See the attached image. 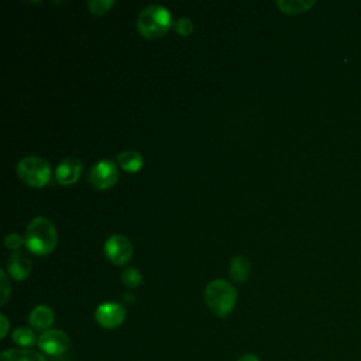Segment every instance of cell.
<instances>
[{"instance_id": "cell-9", "label": "cell", "mask_w": 361, "mask_h": 361, "mask_svg": "<svg viewBox=\"0 0 361 361\" xmlns=\"http://www.w3.org/2000/svg\"><path fill=\"white\" fill-rule=\"evenodd\" d=\"M80 171H82V162L78 158L68 157L58 164L55 169V179L61 185H71L76 182V179L80 175Z\"/></svg>"}, {"instance_id": "cell-16", "label": "cell", "mask_w": 361, "mask_h": 361, "mask_svg": "<svg viewBox=\"0 0 361 361\" xmlns=\"http://www.w3.org/2000/svg\"><path fill=\"white\" fill-rule=\"evenodd\" d=\"M13 341L18 344L21 348H28L35 343V334L31 329L18 327L13 331Z\"/></svg>"}, {"instance_id": "cell-6", "label": "cell", "mask_w": 361, "mask_h": 361, "mask_svg": "<svg viewBox=\"0 0 361 361\" xmlns=\"http://www.w3.org/2000/svg\"><path fill=\"white\" fill-rule=\"evenodd\" d=\"M38 347L51 357H59L69 348V337L62 330H47L38 337Z\"/></svg>"}, {"instance_id": "cell-23", "label": "cell", "mask_w": 361, "mask_h": 361, "mask_svg": "<svg viewBox=\"0 0 361 361\" xmlns=\"http://www.w3.org/2000/svg\"><path fill=\"white\" fill-rule=\"evenodd\" d=\"M237 361H259V360H258L257 355H254V354H244V355H241Z\"/></svg>"}, {"instance_id": "cell-22", "label": "cell", "mask_w": 361, "mask_h": 361, "mask_svg": "<svg viewBox=\"0 0 361 361\" xmlns=\"http://www.w3.org/2000/svg\"><path fill=\"white\" fill-rule=\"evenodd\" d=\"M0 323H1V333H0V337L4 338L6 334H7V330H8V322L6 319L4 314H0Z\"/></svg>"}, {"instance_id": "cell-4", "label": "cell", "mask_w": 361, "mask_h": 361, "mask_svg": "<svg viewBox=\"0 0 361 361\" xmlns=\"http://www.w3.org/2000/svg\"><path fill=\"white\" fill-rule=\"evenodd\" d=\"M17 173L27 185L39 188L49 180L51 168L44 158L38 155H28L20 159Z\"/></svg>"}, {"instance_id": "cell-2", "label": "cell", "mask_w": 361, "mask_h": 361, "mask_svg": "<svg viewBox=\"0 0 361 361\" xmlns=\"http://www.w3.org/2000/svg\"><path fill=\"white\" fill-rule=\"evenodd\" d=\"M204 300L207 307L219 317L227 316L237 300L235 288L224 279H214L209 282L204 289Z\"/></svg>"}, {"instance_id": "cell-11", "label": "cell", "mask_w": 361, "mask_h": 361, "mask_svg": "<svg viewBox=\"0 0 361 361\" xmlns=\"http://www.w3.org/2000/svg\"><path fill=\"white\" fill-rule=\"evenodd\" d=\"M28 322H30L31 327H34L35 330H39V331L44 333L54 323V312L47 305H38V306H35L31 310Z\"/></svg>"}, {"instance_id": "cell-5", "label": "cell", "mask_w": 361, "mask_h": 361, "mask_svg": "<svg viewBox=\"0 0 361 361\" xmlns=\"http://www.w3.org/2000/svg\"><path fill=\"white\" fill-rule=\"evenodd\" d=\"M118 178L117 166L110 159H103L94 164L89 172V183L96 189H107L116 183Z\"/></svg>"}, {"instance_id": "cell-8", "label": "cell", "mask_w": 361, "mask_h": 361, "mask_svg": "<svg viewBox=\"0 0 361 361\" xmlns=\"http://www.w3.org/2000/svg\"><path fill=\"white\" fill-rule=\"evenodd\" d=\"M94 317L97 323L104 329H114L120 326L126 319V310L120 303L104 302L97 306Z\"/></svg>"}, {"instance_id": "cell-15", "label": "cell", "mask_w": 361, "mask_h": 361, "mask_svg": "<svg viewBox=\"0 0 361 361\" xmlns=\"http://www.w3.org/2000/svg\"><path fill=\"white\" fill-rule=\"evenodd\" d=\"M314 4L313 0H278L276 6L288 14H298L309 10Z\"/></svg>"}, {"instance_id": "cell-7", "label": "cell", "mask_w": 361, "mask_h": 361, "mask_svg": "<svg viewBox=\"0 0 361 361\" xmlns=\"http://www.w3.org/2000/svg\"><path fill=\"white\" fill-rule=\"evenodd\" d=\"M106 257L114 264H124L133 255V247L127 237L121 234H111L104 243Z\"/></svg>"}, {"instance_id": "cell-21", "label": "cell", "mask_w": 361, "mask_h": 361, "mask_svg": "<svg viewBox=\"0 0 361 361\" xmlns=\"http://www.w3.org/2000/svg\"><path fill=\"white\" fill-rule=\"evenodd\" d=\"M0 279H1V282H0V286H1V300H0V303L4 305V302L7 300V296L10 293V285H8V281H7V275L3 269H0Z\"/></svg>"}, {"instance_id": "cell-19", "label": "cell", "mask_w": 361, "mask_h": 361, "mask_svg": "<svg viewBox=\"0 0 361 361\" xmlns=\"http://www.w3.org/2000/svg\"><path fill=\"white\" fill-rule=\"evenodd\" d=\"M175 31L180 35H189L193 31V23L188 17H180L173 23Z\"/></svg>"}, {"instance_id": "cell-20", "label": "cell", "mask_w": 361, "mask_h": 361, "mask_svg": "<svg viewBox=\"0 0 361 361\" xmlns=\"http://www.w3.org/2000/svg\"><path fill=\"white\" fill-rule=\"evenodd\" d=\"M4 244L7 248L17 251V248H20L24 244V238H21V235L17 233H10L4 237Z\"/></svg>"}, {"instance_id": "cell-1", "label": "cell", "mask_w": 361, "mask_h": 361, "mask_svg": "<svg viewBox=\"0 0 361 361\" xmlns=\"http://www.w3.org/2000/svg\"><path fill=\"white\" fill-rule=\"evenodd\" d=\"M24 244L31 252L38 255L51 252L56 244V230L54 224L42 216L32 219L25 228Z\"/></svg>"}, {"instance_id": "cell-14", "label": "cell", "mask_w": 361, "mask_h": 361, "mask_svg": "<svg viewBox=\"0 0 361 361\" xmlns=\"http://www.w3.org/2000/svg\"><path fill=\"white\" fill-rule=\"evenodd\" d=\"M251 272V264L247 257L235 255L230 261V274L231 278L237 282H244Z\"/></svg>"}, {"instance_id": "cell-18", "label": "cell", "mask_w": 361, "mask_h": 361, "mask_svg": "<svg viewBox=\"0 0 361 361\" xmlns=\"http://www.w3.org/2000/svg\"><path fill=\"white\" fill-rule=\"evenodd\" d=\"M114 4L113 0H89L87 1V8L93 14H103L106 13L111 6Z\"/></svg>"}, {"instance_id": "cell-12", "label": "cell", "mask_w": 361, "mask_h": 361, "mask_svg": "<svg viewBox=\"0 0 361 361\" xmlns=\"http://www.w3.org/2000/svg\"><path fill=\"white\" fill-rule=\"evenodd\" d=\"M0 361H47L45 357L28 348H8L1 353Z\"/></svg>"}, {"instance_id": "cell-3", "label": "cell", "mask_w": 361, "mask_h": 361, "mask_svg": "<svg viewBox=\"0 0 361 361\" xmlns=\"http://www.w3.org/2000/svg\"><path fill=\"white\" fill-rule=\"evenodd\" d=\"M172 23L169 11L161 4L144 7L137 17V28L147 38H157L166 32Z\"/></svg>"}, {"instance_id": "cell-10", "label": "cell", "mask_w": 361, "mask_h": 361, "mask_svg": "<svg viewBox=\"0 0 361 361\" xmlns=\"http://www.w3.org/2000/svg\"><path fill=\"white\" fill-rule=\"evenodd\" d=\"M7 269H8V274L14 279L21 281V279L27 278L31 271V259L24 251L17 250V251L11 252V255L8 257Z\"/></svg>"}, {"instance_id": "cell-13", "label": "cell", "mask_w": 361, "mask_h": 361, "mask_svg": "<svg viewBox=\"0 0 361 361\" xmlns=\"http://www.w3.org/2000/svg\"><path fill=\"white\" fill-rule=\"evenodd\" d=\"M117 162L123 169H126L128 172H137L142 166L144 159L140 152H137L134 149H126L117 155Z\"/></svg>"}, {"instance_id": "cell-17", "label": "cell", "mask_w": 361, "mask_h": 361, "mask_svg": "<svg viewBox=\"0 0 361 361\" xmlns=\"http://www.w3.org/2000/svg\"><path fill=\"white\" fill-rule=\"evenodd\" d=\"M141 274L138 272V269L137 268H133V267H130V268H126L124 271H123V274H121V282L126 285V286H128V288H135V286H138L140 283H141Z\"/></svg>"}]
</instances>
